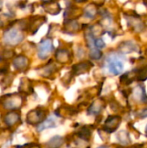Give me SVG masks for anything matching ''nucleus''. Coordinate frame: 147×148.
I'll return each instance as SVG.
<instances>
[{"instance_id":"f257e3e1","label":"nucleus","mask_w":147,"mask_h":148,"mask_svg":"<svg viewBox=\"0 0 147 148\" xmlns=\"http://www.w3.org/2000/svg\"><path fill=\"white\" fill-rule=\"evenodd\" d=\"M121 59H122V56L115 53H113L107 57V68L109 71L114 75H118L123 71L124 64Z\"/></svg>"},{"instance_id":"f03ea898","label":"nucleus","mask_w":147,"mask_h":148,"mask_svg":"<svg viewBox=\"0 0 147 148\" xmlns=\"http://www.w3.org/2000/svg\"><path fill=\"white\" fill-rule=\"evenodd\" d=\"M23 39V34L16 29H9L3 34V42L8 45H16Z\"/></svg>"},{"instance_id":"7ed1b4c3","label":"nucleus","mask_w":147,"mask_h":148,"mask_svg":"<svg viewBox=\"0 0 147 148\" xmlns=\"http://www.w3.org/2000/svg\"><path fill=\"white\" fill-rule=\"evenodd\" d=\"M54 49L53 42L50 39H44L42 40L38 47V56L41 59H46L49 55L52 52Z\"/></svg>"},{"instance_id":"20e7f679","label":"nucleus","mask_w":147,"mask_h":148,"mask_svg":"<svg viewBox=\"0 0 147 148\" xmlns=\"http://www.w3.org/2000/svg\"><path fill=\"white\" fill-rule=\"evenodd\" d=\"M121 123V118L119 115H111L109 116L104 124V131H106L107 133H113L117 130L118 127L120 125Z\"/></svg>"},{"instance_id":"39448f33","label":"nucleus","mask_w":147,"mask_h":148,"mask_svg":"<svg viewBox=\"0 0 147 148\" xmlns=\"http://www.w3.org/2000/svg\"><path fill=\"white\" fill-rule=\"evenodd\" d=\"M133 98L140 102H147V95L145 90V88L143 86H137L133 89Z\"/></svg>"},{"instance_id":"423d86ee","label":"nucleus","mask_w":147,"mask_h":148,"mask_svg":"<svg viewBox=\"0 0 147 148\" xmlns=\"http://www.w3.org/2000/svg\"><path fill=\"white\" fill-rule=\"evenodd\" d=\"M93 66L92 63H90L89 62H82L81 63H78V64H75L74 65L73 67V73L76 75H81V74H84L86 73L87 71L89 70V69Z\"/></svg>"},{"instance_id":"0eeeda50","label":"nucleus","mask_w":147,"mask_h":148,"mask_svg":"<svg viewBox=\"0 0 147 148\" xmlns=\"http://www.w3.org/2000/svg\"><path fill=\"white\" fill-rule=\"evenodd\" d=\"M28 116H31L30 119H28V122L29 123H42V120H43L45 118V111L43 110H40V109H36L32 111L31 113L29 114Z\"/></svg>"},{"instance_id":"6e6552de","label":"nucleus","mask_w":147,"mask_h":148,"mask_svg":"<svg viewBox=\"0 0 147 148\" xmlns=\"http://www.w3.org/2000/svg\"><path fill=\"white\" fill-rule=\"evenodd\" d=\"M103 108V103L101 101H94L88 108V114L89 115H98Z\"/></svg>"},{"instance_id":"1a4fd4ad","label":"nucleus","mask_w":147,"mask_h":148,"mask_svg":"<svg viewBox=\"0 0 147 148\" xmlns=\"http://www.w3.org/2000/svg\"><path fill=\"white\" fill-rule=\"evenodd\" d=\"M120 50L123 53H130L137 51V46L132 42H124L120 46Z\"/></svg>"},{"instance_id":"9d476101","label":"nucleus","mask_w":147,"mask_h":148,"mask_svg":"<svg viewBox=\"0 0 147 148\" xmlns=\"http://www.w3.org/2000/svg\"><path fill=\"white\" fill-rule=\"evenodd\" d=\"M49 7H50V9L47 10L46 11H48L51 15H57V13H59L60 10H61L60 5L55 2H47V3H45L44 8H49Z\"/></svg>"},{"instance_id":"9b49d317","label":"nucleus","mask_w":147,"mask_h":148,"mask_svg":"<svg viewBox=\"0 0 147 148\" xmlns=\"http://www.w3.org/2000/svg\"><path fill=\"white\" fill-rule=\"evenodd\" d=\"M14 66L17 69H23L28 66V59L24 56H17L14 62Z\"/></svg>"},{"instance_id":"f8f14e48","label":"nucleus","mask_w":147,"mask_h":148,"mask_svg":"<svg viewBox=\"0 0 147 148\" xmlns=\"http://www.w3.org/2000/svg\"><path fill=\"white\" fill-rule=\"evenodd\" d=\"M55 57L59 62L65 63L69 60V53L66 49H58L55 53Z\"/></svg>"},{"instance_id":"ddd939ff","label":"nucleus","mask_w":147,"mask_h":148,"mask_svg":"<svg viewBox=\"0 0 147 148\" xmlns=\"http://www.w3.org/2000/svg\"><path fill=\"white\" fill-rule=\"evenodd\" d=\"M55 127V120L53 118H49L48 120L42 121L40 126L38 127V131L41 132V131H43L44 129H47V128H51V127Z\"/></svg>"},{"instance_id":"4468645a","label":"nucleus","mask_w":147,"mask_h":148,"mask_svg":"<svg viewBox=\"0 0 147 148\" xmlns=\"http://www.w3.org/2000/svg\"><path fill=\"white\" fill-rule=\"evenodd\" d=\"M97 13V9L94 4H89L84 10V16L88 18H93Z\"/></svg>"},{"instance_id":"2eb2a0df","label":"nucleus","mask_w":147,"mask_h":148,"mask_svg":"<svg viewBox=\"0 0 147 148\" xmlns=\"http://www.w3.org/2000/svg\"><path fill=\"white\" fill-rule=\"evenodd\" d=\"M49 145L50 148H58L62 145V138L60 136H55L49 141Z\"/></svg>"},{"instance_id":"dca6fc26","label":"nucleus","mask_w":147,"mask_h":148,"mask_svg":"<svg viewBox=\"0 0 147 148\" xmlns=\"http://www.w3.org/2000/svg\"><path fill=\"white\" fill-rule=\"evenodd\" d=\"M102 53L98 48H92L90 49V57L94 60H99L101 58Z\"/></svg>"},{"instance_id":"f3484780","label":"nucleus","mask_w":147,"mask_h":148,"mask_svg":"<svg viewBox=\"0 0 147 148\" xmlns=\"http://www.w3.org/2000/svg\"><path fill=\"white\" fill-rule=\"evenodd\" d=\"M138 80L139 81H146L147 79V66L140 69L138 73Z\"/></svg>"},{"instance_id":"a211bd4d","label":"nucleus","mask_w":147,"mask_h":148,"mask_svg":"<svg viewBox=\"0 0 147 148\" xmlns=\"http://www.w3.org/2000/svg\"><path fill=\"white\" fill-rule=\"evenodd\" d=\"M95 46H96V48L101 49L106 47V43L102 39H97V40H95Z\"/></svg>"},{"instance_id":"6ab92c4d","label":"nucleus","mask_w":147,"mask_h":148,"mask_svg":"<svg viewBox=\"0 0 147 148\" xmlns=\"http://www.w3.org/2000/svg\"><path fill=\"white\" fill-rule=\"evenodd\" d=\"M140 118H146L147 117V108L143 109L140 113H139V115Z\"/></svg>"},{"instance_id":"aec40b11","label":"nucleus","mask_w":147,"mask_h":148,"mask_svg":"<svg viewBox=\"0 0 147 148\" xmlns=\"http://www.w3.org/2000/svg\"><path fill=\"white\" fill-rule=\"evenodd\" d=\"M97 148H111L109 146H107V145H103V146H101V147H99Z\"/></svg>"},{"instance_id":"412c9836","label":"nucleus","mask_w":147,"mask_h":148,"mask_svg":"<svg viewBox=\"0 0 147 148\" xmlns=\"http://www.w3.org/2000/svg\"><path fill=\"white\" fill-rule=\"evenodd\" d=\"M75 1H77V2H80V3H81V2H84V1H86V0H75Z\"/></svg>"},{"instance_id":"4be33fe9","label":"nucleus","mask_w":147,"mask_h":148,"mask_svg":"<svg viewBox=\"0 0 147 148\" xmlns=\"http://www.w3.org/2000/svg\"><path fill=\"white\" fill-rule=\"evenodd\" d=\"M146 136H147V125H146Z\"/></svg>"},{"instance_id":"5701e85b","label":"nucleus","mask_w":147,"mask_h":148,"mask_svg":"<svg viewBox=\"0 0 147 148\" xmlns=\"http://www.w3.org/2000/svg\"><path fill=\"white\" fill-rule=\"evenodd\" d=\"M2 25H3V23H1V21H0V28L2 27Z\"/></svg>"}]
</instances>
